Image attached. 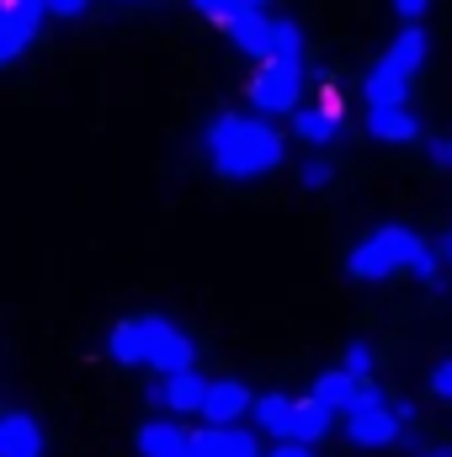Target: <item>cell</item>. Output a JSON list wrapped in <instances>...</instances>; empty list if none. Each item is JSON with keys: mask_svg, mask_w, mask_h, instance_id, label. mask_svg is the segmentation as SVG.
I'll return each instance as SVG.
<instances>
[{"mask_svg": "<svg viewBox=\"0 0 452 457\" xmlns=\"http://www.w3.org/2000/svg\"><path fill=\"white\" fill-rule=\"evenodd\" d=\"M144 320V351H149V361L144 367H155L160 378H171V372H192V341L171 325V320H160V314H138Z\"/></svg>", "mask_w": 452, "mask_h": 457, "instance_id": "obj_6", "label": "cell"}, {"mask_svg": "<svg viewBox=\"0 0 452 457\" xmlns=\"http://www.w3.org/2000/svg\"><path fill=\"white\" fill-rule=\"evenodd\" d=\"M192 442H197L208 457H261L255 436H250V431H239V426H208V431H197Z\"/></svg>", "mask_w": 452, "mask_h": 457, "instance_id": "obj_13", "label": "cell"}, {"mask_svg": "<svg viewBox=\"0 0 452 457\" xmlns=\"http://www.w3.org/2000/svg\"><path fill=\"white\" fill-rule=\"evenodd\" d=\"M293 415H298V399H288V394H261L255 399V426L282 436V442L293 436Z\"/></svg>", "mask_w": 452, "mask_h": 457, "instance_id": "obj_16", "label": "cell"}, {"mask_svg": "<svg viewBox=\"0 0 452 457\" xmlns=\"http://www.w3.org/2000/svg\"><path fill=\"white\" fill-rule=\"evenodd\" d=\"M437 271H442V255H437V250H431V245H426V255H421V261H415V277H421V282H431V287H437V282H442V277H437Z\"/></svg>", "mask_w": 452, "mask_h": 457, "instance_id": "obj_24", "label": "cell"}, {"mask_svg": "<svg viewBox=\"0 0 452 457\" xmlns=\"http://www.w3.org/2000/svg\"><path fill=\"white\" fill-rule=\"evenodd\" d=\"M203 16H213V21H224V16H239V11H266V0H192Z\"/></svg>", "mask_w": 452, "mask_h": 457, "instance_id": "obj_21", "label": "cell"}, {"mask_svg": "<svg viewBox=\"0 0 452 457\" xmlns=\"http://www.w3.org/2000/svg\"><path fill=\"white\" fill-rule=\"evenodd\" d=\"M405 91H410V80L394 75L389 64L367 70V107H405Z\"/></svg>", "mask_w": 452, "mask_h": 457, "instance_id": "obj_20", "label": "cell"}, {"mask_svg": "<svg viewBox=\"0 0 452 457\" xmlns=\"http://www.w3.org/2000/svg\"><path fill=\"white\" fill-rule=\"evenodd\" d=\"M426 5H431V0H394V11H399L405 21H421V16H426Z\"/></svg>", "mask_w": 452, "mask_h": 457, "instance_id": "obj_28", "label": "cell"}, {"mask_svg": "<svg viewBox=\"0 0 452 457\" xmlns=\"http://www.w3.org/2000/svg\"><path fill=\"white\" fill-rule=\"evenodd\" d=\"M340 367H346L351 378H362V383H367V378H372V345L351 341V345H346V356H340Z\"/></svg>", "mask_w": 452, "mask_h": 457, "instance_id": "obj_22", "label": "cell"}, {"mask_svg": "<svg viewBox=\"0 0 452 457\" xmlns=\"http://www.w3.org/2000/svg\"><path fill=\"white\" fill-rule=\"evenodd\" d=\"M91 0H48V16H80Z\"/></svg>", "mask_w": 452, "mask_h": 457, "instance_id": "obj_27", "label": "cell"}, {"mask_svg": "<svg viewBox=\"0 0 452 457\" xmlns=\"http://www.w3.org/2000/svg\"><path fill=\"white\" fill-rule=\"evenodd\" d=\"M399 431H405V426H399V410L383 404V394H378L372 383H362V399H356V410L346 415V436H351L356 447L378 453V447H394Z\"/></svg>", "mask_w": 452, "mask_h": 457, "instance_id": "obj_4", "label": "cell"}, {"mask_svg": "<svg viewBox=\"0 0 452 457\" xmlns=\"http://www.w3.org/2000/svg\"><path fill=\"white\" fill-rule=\"evenodd\" d=\"M448 165H452V138H448Z\"/></svg>", "mask_w": 452, "mask_h": 457, "instance_id": "obj_33", "label": "cell"}, {"mask_svg": "<svg viewBox=\"0 0 452 457\" xmlns=\"http://www.w3.org/2000/svg\"><path fill=\"white\" fill-rule=\"evenodd\" d=\"M250 107L261 117L272 112H298V91H304V59H261L250 75Z\"/></svg>", "mask_w": 452, "mask_h": 457, "instance_id": "obj_3", "label": "cell"}, {"mask_svg": "<svg viewBox=\"0 0 452 457\" xmlns=\"http://www.w3.org/2000/svg\"><path fill=\"white\" fill-rule=\"evenodd\" d=\"M138 453L144 457H187L192 453V436L181 426H171V420H149V426H138Z\"/></svg>", "mask_w": 452, "mask_h": 457, "instance_id": "obj_12", "label": "cell"}, {"mask_svg": "<svg viewBox=\"0 0 452 457\" xmlns=\"http://www.w3.org/2000/svg\"><path fill=\"white\" fill-rule=\"evenodd\" d=\"M245 410H255L250 388H245V383H234V378H224V383H213V388H208L203 420H208V426H234V420H239Z\"/></svg>", "mask_w": 452, "mask_h": 457, "instance_id": "obj_10", "label": "cell"}, {"mask_svg": "<svg viewBox=\"0 0 452 457\" xmlns=\"http://www.w3.org/2000/svg\"><path fill=\"white\" fill-rule=\"evenodd\" d=\"M331 420H336V410H331V404H320V399L309 394V399H298V415H293V436H288V442L314 447V442L331 431Z\"/></svg>", "mask_w": 452, "mask_h": 457, "instance_id": "obj_17", "label": "cell"}, {"mask_svg": "<svg viewBox=\"0 0 452 457\" xmlns=\"http://www.w3.org/2000/svg\"><path fill=\"white\" fill-rule=\"evenodd\" d=\"M314 399L320 404H331L340 415H351L356 410V399H362V378H351L346 367H331V372H320L314 378Z\"/></svg>", "mask_w": 452, "mask_h": 457, "instance_id": "obj_11", "label": "cell"}, {"mask_svg": "<svg viewBox=\"0 0 452 457\" xmlns=\"http://www.w3.org/2000/svg\"><path fill=\"white\" fill-rule=\"evenodd\" d=\"M431 394H437V399H452V356L431 367Z\"/></svg>", "mask_w": 452, "mask_h": 457, "instance_id": "obj_25", "label": "cell"}, {"mask_svg": "<svg viewBox=\"0 0 452 457\" xmlns=\"http://www.w3.org/2000/svg\"><path fill=\"white\" fill-rule=\"evenodd\" d=\"M367 128H372L378 144H410V138L421 133V122H415L410 107H372V112H367Z\"/></svg>", "mask_w": 452, "mask_h": 457, "instance_id": "obj_14", "label": "cell"}, {"mask_svg": "<svg viewBox=\"0 0 452 457\" xmlns=\"http://www.w3.org/2000/svg\"><path fill=\"white\" fill-rule=\"evenodd\" d=\"M272 457H314V453H309L304 442H282V447H277V453H272Z\"/></svg>", "mask_w": 452, "mask_h": 457, "instance_id": "obj_30", "label": "cell"}, {"mask_svg": "<svg viewBox=\"0 0 452 457\" xmlns=\"http://www.w3.org/2000/svg\"><path fill=\"white\" fill-rule=\"evenodd\" d=\"M442 255H448V261H452V234H448V250H442Z\"/></svg>", "mask_w": 452, "mask_h": 457, "instance_id": "obj_32", "label": "cell"}, {"mask_svg": "<svg viewBox=\"0 0 452 457\" xmlns=\"http://www.w3.org/2000/svg\"><path fill=\"white\" fill-rule=\"evenodd\" d=\"M43 16H48V0H0V64H16L27 54Z\"/></svg>", "mask_w": 452, "mask_h": 457, "instance_id": "obj_7", "label": "cell"}, {"mask_svg": "<svg viewBox=\"0 0 452 457\" xmlns=\"http://www.w3.org/2000/svg\"><path fill=\"white\" fill-rule=\"evenodd\" d=\"M320 107H331V112H340V117H346V102H340L336 80H320Z\"/></svg>", "mask_w": 452, "mask_h": 457, "instance_id": "obj_26", "label": "cell"}, {"mask_svg": "<svg viewBox=\"0 0 452 457\" xmlns=\"http://www.w3.org/2000/svg\"><path fill=\"white\" fill-rule=\"evenodd\" d=\"M331 176H336V165H331L325 154H314V160H304V165H298V181H304L309 192H320V187H331Z\"/></svg>", "mask_w": 452, "mask_h": 457, "instance_id": "obj_23", "label": "cell"}, {"mask_svg": "<svg viewBox=\"0 0 452 457\" xmlns=\"http://www.w3.org/2000/svg\"><path fill=\"white\" fill-rule=\"evenodd\" d=\"M213 27L224 32L239 54H250L255 64H261V59H272V54L282 48V16H266V11H239V16L213 21Z\"/></svg>", "mask_w": 452, "mask_h": 457, "instance_id": "obj_5", "label": "cell"}, {"mask_svg": "<svg viewBox=\"0 0 452 457\" xmlns=\"http://www.w3.org/2000/svg\"><path fill=\"white\" fill-rule=\"evenodd\" d=\"M421 255H426V239H421L415 228L383 224L346 255V271H351L356 282H383V277H394V271H415Z\"/></svg>", "mask_w": 452, "mask_h": 457, "instance_id": "obj_2", "label": "cell"}, {"mask_svg": "<svg viewBox=\"0 0 452 457\" xmlns=\"http://www.w3.org/2000/svg\"><path fill=\"white\" fill-rule=\"evenodd\" d=\"M208 154H213V170L229 181H250V176H266L282 165L288 144L282 133L266 122V117H245V112H219L208 122Z\"/></svg>", "mask_w": 452, "mask_h": 457, "instance_id": "obj_1", "label": "cell"}, {"mask_svg": "<svg viewBox=\"0 0 452 457\" xmlns=\"http://www.w3.org/2000/svg\"><path fill=\"white\" fill-rule=\"evenodd\" d=\"M107 351H113V361H122V367H144V361H149V351H144V320H122V325H113Z\"/></svg>", "mask_w": 452, "mask_h": 457, "instance_id": "obj_19", "label": "cell"}, {"mask_svg": "<svg viewBox=\"0 0 452 457\" xmlns=\"http://www.w3.org/2000/svg\"><path fill=\"white\" fill-rule=\"evenodd\" d=\"M187 457H208V453H203V447H197V442H192V453H187Z\"/></svg>", "mask_w": 452, "mask_h": 457, "instance_id": "obj_31", "label": "cell"}, {"mask_svg": "<svg viewBox=\"0 0 452 457\" xmlns=\"http://www.w3.org/2000/svg\"><path fill=\"white\" fill-rule=\"evenodd\" d=\"M208 388H213V383H203L197 372H171V378L155 383V404H165L171 415H203Z\"/></svg>", "mask_w": 452, "mask_h": 457, "instance_id": "obj_8", "label": "cell"}, {"mask_svg": "<svg viewBox=\"0 0 452 457\" xmlns=\"http://www.w3.org/2000/svg\"><path fill=\"white\" fill-rule=\"evenodd\" d=\"M415 457H452V442H426V447H415Z\"/></svg>", "mask_w": 452, "mask_h": 457, "instance_id": "obj_29", "label": "cell"}, {"mask_svg": "<svg viewBox=\"0 0 452 457\" xmlns=\"http://www.w3.org/2000/svg\"><path fill=\"white\" fill-rule=\"evenodd\" d=\"M340 122H346L340 112H331V107L314 102V107H298V112H293V133H298L304 144H331L340 133Z\"/></svg>", "mask_w": 452, "mask_h": 457, "instance_id": "obj_18", "label": "cell"}, {"mask_svg": "<svg viewBox=\"0 0 452 457\" xmlns=\"http://www.w3.org/2000/svg\"><path fill=\"white\" fill-rule=\"evenodd\" d=\"M0 457H43V426L27 410L0 415Z\"/></svg>", "mask_w": 452, "mask_h": 457, "instance_id": "obj_9", "label": "cell"}, {"mask_svg": "<svg viewBox=\"0 0 452 457\" xmlns=\"http://www.w3.org/2000/svg\"><path fill=\"white\" fill-rule=\"evenodd\" d=\"M383 64H389L394 75H405V80H410V75H415V70L426 64V32H421V27L410 21V27H405V32H399V37L389 43V54H383Z\"/></svg>", "mask_w": 452, "mask_h": 457, "instance_id": "obj_15", "label": "cell"}]
</instances>
